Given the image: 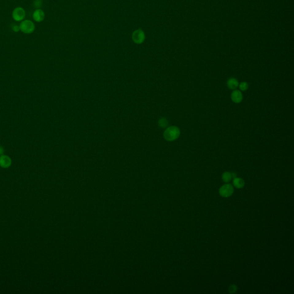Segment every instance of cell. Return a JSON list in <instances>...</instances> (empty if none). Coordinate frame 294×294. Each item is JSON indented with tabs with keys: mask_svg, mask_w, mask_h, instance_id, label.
Instances as JSON below:
<instances>
[{
	"mask_svg": "<svg viewBox=\"0 0 294 294\" xmlns=\"http://www.w3.org/2000/svg\"><path fill=\"white\" fill-rule=\"evenodd\" d=\"M180 131L176 126H171L165 129L164 132V137L168 141H173L179 137Z\"/></svg>",
	"mask_w": 294,
	"mask_h": 294,
	"instance_id": "6da1fadb",
	"label": "cell"
},
{
	"mask_svg": "<svg viewBox=\"0 0 294 294\" xmlns=\"http://www.w3.org/2000/svg\"><path fill=\"white\" fill-rule=\"evenodd\" d=\"M233 184L237 188H241L244 186L245 182L242 179L236 178L233 179Z\"/></svg>",
	"mask_w": 294,
	"mask_h": 294,
	"instance_id": "30bf717a",
	"label": "cell"
},
{
	"mask_svg": "<svg viewBox=\"0 0 294 294\" xmlns=\"http://www.w3.org/2000/svg\"><path fill=\"white\" fill-rule=\"evenodd\" d=\"M4 149L2 147L0 146V156L2 155H4Z\"/></svg>",
	"mask_w": 294,
	"mask_h": 294,
	"instance_id": "e0dca14e",
	"label": "cell"
},
{
	"mask_svg": "<svg viewBox=\"0 0 294 294\" xmlns=\"http://www.w3.org/2000/svg\"><path fill=\"white\" fill-rule=\"evenodd\" d=\"M132 39L134 43L140 44L144 41L145 39V35L143 30L138 29L133 32L132 35Z\"/></svg>",
	"mask_w": 294,
	"mask_h": 294,
	"instance_id": "3957f363",
	"label": "cell"
},
{
	"mask_svg": "<svg viewBox=\"0 0 294 294\" xmlns=\"http://www.w3.org/2000/svg\"><path fill=\"white\" fill-rule=\"evenodd\" d=\"M243 96L242 93L240 90H234L231 94V99L232 101L236 103H239L242 101Z\"/></svg>",
	"mask_w": 294,
	"mask_h": 294,
	"instance_id": "ba28073f",
	"label": "cell"
},
{
	"mask_svg": "<svg viewBox=\"0 0 294 294\" xmlns=\"http://www.w3.org/2000/svg\"><path fill=\"white\" fill-rule=\"evenodd\" d=\"M238 87H239V89L241 91H246L248 87H249V86H248V84L247 82H242L241 83H240L239 85H238Z\"/></svg>",
	"mask_w": 294,
	"mask_h": 294,
	"instance_id": "4fadbf2b",
	"label": "cell"
},
{
	"mask_svg": "<svg viewBox=\"0 0 294 294\" xmlns=\"http://www.w3.org/2000/svg\"><path fill=\"white\" fill-rule=\"evenodd\" d=\"M231 175H232V179L236 178L237 177V175L235 172H231Z\"/></svg>",
	"mask_w": 294,
	"mask_h": 294,
	"instance_id": "ac0fdd59",
	"label": "cell"
},
{
	"mask_svg": "<svg viewBox=\"0 0 294 294\" xmlns=\"http://www.w3.org/2000/svg\"><path fill=\"white\" fill-rule=\"evenodd\" d=\"M33 20L36 22L43 21L45 18L44 12L40 9H37L34 11L32 14Z\"/></svg>",
	"mask_w": 294,
	"mask_h": 294,
	"instance_id": "52a82bcc",
	"label": "cell"
},
{
	"mask_svg": "<svg viewBox=\"0 0 294 294\" xmlns=\"http://www.w3.org/2000/svg\"><path fill=\"white\" fill-rule=\"evenodd\" d=\"M222 180L225 182H229L232 179V175H231V172H225L222 174Z\"/></svg>",
	"mask_w": 294,
	"mask_h": 294,
	"instance_id": "8fae6325",
	"label": "cell"
},
{
	"mask_svg": "<svg viewBox=\"0 0 294 294\" xmlns=\"http://www.w3.org/2000/svg\"><path fill=\"white\" fill-rule=\"evenodd\" d=\"M12 29L15 32H18L20 31V27L16 24H13L12 25Z\"/></svg>",
	"mask_w": 294,
	"mask_h": 294,
	"instance_id": "2e32d148",
	"label": "cell"
},
{
	"mask_svg": "<svg viewBox=\"0 0 294 294\" xmlns=\"http://www.w3.org/2000/svg\"><path fill=\"white\" fill-rule=\"evenodd\" d=\"M233 191L234 188L232 185L230 184H226L223 185L219 188V192L221 196L227 198L232 195L233 193Z\"/></svg>",
	"mask_w": 294,
	"mask_h": 294,
	"instance_id": "5b68a950",
	"label": "cell"
},
{
	"mask_svg": "<svg viewBox=\"0 0 294 294\" xmlns=\"http://www.w3.org/2000/svg\"><path fill=\"white\" fill-rule=\"evenodd\" d=\"M238 81L234 78H231L227 80V86L229 89L236 90L238 87Z\"/></svg>",
	"mask_w": 294,
	"mask_h": 294,
	"instance_id": "9c48e42d",
	"label": "cell"
},
{
	"mask_svg": "<svg viewBox=\"0 0 294 294\" xmlns=\"http://www.w3.org/2000/svg\"><path fill=\"white\" fill-rule=\"evenodd\" d=\"M168 124V121L167 120V119L165 118H161L159 121V125L162 128H167Z\"/></svg>",
	"mask_w": 294,
	"mask_h": 294,
	"instance_id": "7c38bea8",
	"label": "cell"
},
{
	"mask_svg": "<svg viewBox=\"0 0 294 294\" xmlns=\"http://www.w3.org/2000/svg\"><path fill=\"white\" fill-rule=\"evenodd\" d=\"M25 11L21 7H17L12 12V17L16 21H22L25 17Z\"/></svg>",
	"mask_w": 294,
	"mask_h": 294,
	"instance_id": "277c9868",
	"label": "cell"
},
{
	"mask_svg": "<svg viewBox=\"0 0 294 294\" xmlns=\"http://www.w3.org/2000/svg\"><path fill=\"white\" fill-rule=\"evenodd\" d=\"M237 290V287L236 285H234V284L230 285L229 288V292L230 294H233V293L236 292Z\"/></svg>",
	"mask_w": 294,
	"mask_h": 294,
	"instance_id": "5bb4252c",
	"label": "cell"
},
{
	"mask_svg": "<svg viewBox=\"0 0 294 294\" xmlns=\"http://www.w3.org/2000/svg\"><path fill=\"white\" fill-rule=\"evenodd\" d=\"M19 27L20 30L26 34H30L33 33L35 29V24L29 20H25L22 21L20 23Z\"/></svg>",
	"mask_w": 294,
	"mask_h": 294,
	"instance_id": "7a4b0ae2",
	"label": "cell"
},
{
	"mask_svg": "<svg viewBox=\"0 0 294 294\" xmlns=\"http://www.w3.org/2000/svg\"><path fill=\"white\" fill-rule=\"evenodd\" d=\"M12 164V160L9 156L5 155L0 156V167L3 168H8Z\"/></svg>",
	"mask_w": 294,
	"mask_h": 294,
	"instance_id": "8992f818",
	"label": "cell"
},
{
	"mask_svg": "<svg viewBox=\"0 0 294 294\" xmlns=\"http://www.w3.org/2000/svg\"><path fill=\"white\" fill-rule=\"evenodd\" d=\"M33 5L36 8H39L42 5V1L41 0H35L33 2Z\"/></svg>",
	"mask_w": 294,
	"mask_h": 294,
	"instance_id": "9a60e30c",
	"label": "cell"
}]
</instances>
